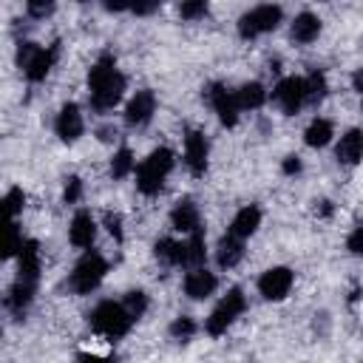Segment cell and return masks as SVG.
Wrapping results in <instances>:
<instances>
[{
    "mask_svg": "<svg viewBox=\"0 0 363 363\" xmlns=\"http://www.w3.org/2000/svg\"><path fill=\"white\" fill-rule=\"evenodd\" d=\"M88 94H91V108L105 113L116 108V102L125 94V77L116 68V60L111 54H102L91 71H88Z\"/></svg>",
    "mask_w": 363,
    "mask_h": 363,
    "instance_id": "cell-1",
    "label": "cell"
},
{
    "mask_svg": "<svg viewBox=\"0 0 363 363\" xmlns=\"http://www.w3.org/2000/svg\"><path fill=\"white\" fill-rule=\"evenodd\" d=\"M88 323L96 335L108 337V340H116V337H125L133 326V315L125 309L122 301H102L91 309L88 315Z\"/></svg>",
    "mask_w": 363,
    "mask_h": 363,
    "instance_id": "cell-2",
    "label": "cell"
},
{
    "mask_svg": "<svg viewBox=\"0 0 363 363\" xmlns=\"http://www.w3.org/2000/svg\"><path fill=\"white\" fill-rule=\"evenodd\" d=\"M176 156L170 147H156L139 167H136V187L142 196H156L164 187L167 173L173 170Z\"/></svg>",
    "mask_w": 363,
    "mask_h": 363,
    "instance_id": "cell-3",
    "label": "cell"
},
{
    "mask_svg": "<svg viewBox=\"0 0 363 363\" xmlns=\"http://www.w3.org/2000/svg\"><path fill=\"white\" fill-rule=\"evenodd\" d=\"M105 272H108V261H105L99 252L88 250V252L77 261V267H74V272H71V278H68V286H71V292H77V295H91V292L102 284Z\"/></svg>",
    "mask_w": 363,
    "mask_h": 363,
    "instance_id": "cell-4",
    "label": "cell"
},
{
    "mask_svg": "<svg viewBox=\"0 0 363 363\" xmlns=\"http://www.w3.org/2000/svg\"><path fill=\"white\" fill-rule=\"evenodd\" d=\"M244 309H247V298H244V292H241L238 286H233V289L218 301V306L210 312V318L204 320V332L213 335V337L224 335V332L241 318Z\"/></svg>",
    "mask_w": 363,
    "mask_h": 363,
    "instance_id": "cell-5",
    "label": "cell"
},
{
    "mask_svg": "<svg viewBox=\"0 0 363 363\" xmlns=\"http://www.w3.org/2000/svg\"><path fill=\"white\" fill-rule=\"evenodd\" d=\"M281 17H284L281 6H272V3L255 6L252 11L241 14V20H238V34H241V40H255V37H261V34H267V31H275V28L281 26Z\"/></svg>",
    "mask_w": 363,
    "mask_h": 363,
    "instance_id": "cell-6",
    "label": "cell"
},
{
    "mask_svg": "<svg viewBox=\"0 0 363 363\" xmlns=\"http://www.w3.org/2000/svg\"><path fill=\"white\" fill-rule=\"evenodd\" d=\"M204 99L213 105V111H216V116H218V122H221L224 128H235V125H238L241 105H238V99H235V91L224 88L221 82H210V85L204 88Z\"/></svg>",
    "mask_w": 363,
    "mask_h": 363,
    "instance_id": "cell-7",
    "label": "cell"
},
{
    "mask_svg": "<svg viewBox=\"0 0 363 363\" xmlns=\"http://www.w3.org/2000/svg\"><path fill=\"white\" fill-rule=\"evenodd\" d=\"M272 102L281 105V111L286 116L298 113L306 102V88H303V79L301 77H284L275 88H272Z\"/></svg>",
    "mask_w": 363,
    "mask_h": 363,
    "instance_id": "cell-8",
    "label": "cell"
},
{
    "mask_svg": "<svg viewBox=\"0 0 363 363\" xmlns=\"http://www.w3.org/2000/svg\"><path fill=\"white\" fill-rule=\"evenodd\" d=\"M292 281H295V275L289 267H269L258 278V292L264 301H284L292 289Z\"/></svg>",
    "mask_w": 363,
    "mask_h": 363,
    "instance_id": "cell-9",
    "label": "cell"
},
{
    "mask_svg": "<svg viewBox=\"0 0 363 363\" xmlns=\"http://www.w3.org/2000/svg\"><path fill=\"white\" fill-rule=\"evenodd\" d=\"M153 113H156V96H153V91H147V88L136 91V94L130 96V102L125 105V122H128L130 128H145V125L153 119Z\"/></svg>",
    "mask_w": 363,
    "mask_h": 363,
    "instance_id": "cell-10",
    "label": "cell"
},
{
    "mask_svg": "<svg viewBox=\"0 0 363 363\" xmlns=\"http://www.w3.org/2000/svg\"><path fill=\"white\" fill-rule=\"evenodd\" d=\"M57 57H60V40H54L48 48H37V51L31 54V60L23 65L26 79H28V82H43V79L48 77V71L54 68Z\"/></svg>",
    "mask_w": 363,
    "mask_h": 363,
    "instance_id": "cell-11",
    "label": "cell"
},
{
    "mask_svg": "<svg viewBox=\"0 0 363 363\" xmlns=\"http://www.w3.org/2000/svg\"><path fill=\"white\" fill-rule=\"evenodd\" d=\"M54 130H57V136H60L65 145H71V142H77V139L82 136L85 122H82V113H79V105H77V102H68V105L60 108L57 122H54Z\"/></svg>",
    "mask_w": 363,
    "mask_h": 363,
    "instance_id": "cell-12",
    "label": "cell"
},
{
    "mask_svg": "<svg viewBox=\"0 0 363 363\" xmlns=\"http://www.w3.org/2000/svg\"><path fill=\"white\" fill-rule=\"evenodd\" d=\"M207 153H210V147H207L204 133L201 130H187V136H184V164L193 176H204Z\"/></svg>",
    "mask_w": 363,
    "mask_h": 363,
    "instance_id": "cell-13",
    "label": "cell"
},
{
    "mask_svg": "<svg viewBox=\"0 0 363 363\" xmlns=\"http://www.w3.org/2000/svg\"><path fill=\"white\" fill-rule=\"evenodd\" d=\"M34 292H37V281H28V278H20L17 275V281L11 284V289H9V295H6V309L14 315V318H23L26 315V309L31 306V301H34Z\"/></svg>",
    "mask_w": 363,
    "mask_h": 363,
    "instance_id": "cell-14",
    "label": "cell"
},
{
    "mask_svg": "<svg viewBox=\"0 0 363 363\" xmlns=\"http://www.w3.org/2000/svg\"><path fill=\"white\" fill-rule=\"evenodd\" d=\"M218 286V278L213 272H207L204 267H193L187 275H184V295L193 298V301H204L216 292Z\"/></svg>",
    "mask_w": 363,
    "mask_h": 363,
    "instance_id": "cell-15",
    "label": "cell"
},
{
    "mask_svg": "<svg viewBox=\"0 0 363 363\" xmlns=\"http://www.w3.org/2000/svg\"><path fill=\"white\" fill-rule=\"evenodd\" d=\"M68 238L77 250H88L96 238V221L88 210H79L74 218H71V227H68Z\"/></svg>",
    "mask_w": 363,
    "mask_h": 363,
    "instance_id": "cell-16",
    "label": "cell"
},
{
    "mask_svg": "<svg viewBox=\"0 0 363 363\" xmlns=\"http://www.w3.org/2000/svg\"><path fill=\"white\" fill-rule=\"evenodd\" d=\"M335 159H337L340 164H346V167H354V164L363 159V130H357V128L346 130V133L340 136L337 147H335Z\"/></svg>",
    "mask_w": 363,
    "mask_h": 363,
    "instance_id": "cell-17",
    "label": "cell"
},
{
    "mask_svg": "<svg viewBox=\"0 0 363 363\" xmlns=\"http://www.w3.org/2000/svg\"><path fill=\"white\" fill-rule=\"evenodd\" d=\"M170 224H173V230L187 233V235L201 227V216H199V207L193 204V199H179L176 201V207L170 210Z\"/></svg>",
    "mask_w": 363,
    "mask_h": 363,
    "instance_id": "cell-18",
    "label": "cell"
},
{
    "mask_svg": "<svg viewBox=\"0 0 363 363\" xmlns=\"http://www.w3.org/2000/svg\"><path fill=\"white\" fill-rule=\"evenodd\" d=\"M241 258H244V238H238L227 230V235H221V241L216 247V261L221 269H233Z\"/></svg>",
    "mask_w": 363,
    "mask_h": 363,
    "instance_id": "cell-19",
    "label": "cell"
},
{
    "mask_svg": "<svg viewBox=\"0 0 363 363\" xmlns=\"http://www.w3.org/2000/svg\"><path fill=\"white\" fill-rule=\"evenodd\" d=\"M289 34H292V40H295V43L309 45V43H312V40H318V34H320V20H318L312 11H301V14L292 20Z\"/></svg>",
    "mask_w": 363,
    "mask_h": 363,
    "instance_id": "cell-20",
    "label": "cell"
},
{
    "mask_svg": "<svg viewBox=\"0 0 363 363\" xmlns=\"http://www.w3.org/2000/svg\"><path fill=\"white\" fill-rule=\"evenodd\" d=\"M261 227V210L255 204H247L235 213V218L230 221V233L238 235V238H250L255 230Z\"/></svg>",
    "mask_w": 363,
    "mask_h": 363,
    "instance_id": "cell-21",
    "label": "cell"
},
{
    "mask_svg": "<svg viewBox=\"0 0 363 363\" xmlns=\"http://www.w3.org/2000/svg\"><path fill=\"white\" fill-rule=\"evenodd\" d=\"M17 261H20V278H28V281L40 278V244L34 238L23 241V247L17 252Z\"/></svg>",
    "mask_w": 363,
    "mask_h": 363,
    "instance_id": "cell-22",
    "label": "cell"
},
{
    "mask_svg": "<svg viewBox=\"0 0 363 363\" xmlns=\"http://www.w3.org/2000/svg\"><path fill=\"white\" fill-rule=\"evenodd\" d=\"M153 255L164 267H184V241L176 238H159L153 244Z\"/></svg>",
    "mask_w": 363,
    "mask_h": 363,
    "instance_id": "cell-23",
    "label": "cell"
},
{
    "mask_svg": "<svg viewBox=\"0 0 363 363\" xmlns=\"http://www.w3.org/2000/svg\"><path fill=\"white\" fill-rule=\"evenodd\" d=\"M204 250H207V247H204V230L199 227V230H193V233L187 235V241H184V267H187V269L204 267V258H207Z\"/></svg>",
    "mask_w": 363,
    "mask_h": 363,
    "instance_id": "cell-24",
    "label": "cell"
},
{
    "mask_svg": "<svg viewBox=\"0 0 363 363\" xmlns=\"http://www.w3.org/2000/svg\"><path fill=\"white\" fill-rule=\"evenodd\" d=\"M235 99L241 105V111H258L264 102H267V91L261 82H244L238 91H235Z\"/></svg>",
    "mask_w": 363,
    "mask_h": 363,
    "instance_id": "cell-25",
    "label": "cell"
},
{
    "mask_svg": "<svg viewBox=\"0 0 363 363\" xmlns=\"http://www.w3.org/2000/svg\"><path fill=\"white\" fill-rule=\"evenodd\" d=\"M303 142L309 147H326L332 142V122L329 119H312L309 128L303 130Z\"/></svg>",
    "mask_w": 363,
    "mask_h": 363,
    "instance_id": "cell-26",
    "label": "cell"
},
{
    "mask_svg": "<svg viewBox=\"0 0 363 363\" xmlns=\"http://www.w3.org/2000/svg\"><path fill=\"white\" fill-rule=\"evenodd\" d=\"M303 88H306V102L318 105V102L326 96V91H329L326 74H323V71H312L309 77H303Z\"/></svg>",
    "mask_w": 363,
    "mask_h": 363,
    "instance_id": "cell-27",
    "label": "cell"
},
{
    "mask_svg": "<svg viewBox=\"0 0 363 363\" xmlns=\"http://www.w3.org/2000/svg\"><path fill=\"white\" fill-rule=\"evenodd\" d=\"M133 167H136V162H133L130 147H119V150L113 153V159H111V176H113V179H125V176L133 173Z\"/></svg>",
    "mask_w": 363,
    "mask_h": 363,
    "instance_id": "cell-28",
    "label": "cell"
},
{
    "mask_svg": "<svg viewBox=\"0 0 363 363\" xmlns=\"http://www.w3.org/2000/svg\"><path fill=\"white\" fill-rule=\"evenodd\" d=\"M196 320L193 318H187V315H179L173 323H170V337L173 340H179V343H187L193 335H196Z\"/></svg>",
    "mask_w": 363,
    "mask_h": 363,
    "instance_id": "cell-29",
    "label": "cell"
},
{
    "mask_svg": "<svg viewBox=\"0 0 363 363\" xmlns=\"http://www.w3.org/2000/svg\"><path fill=\"white\" fill-rule=\"evenodd\" d=\"M122 303H125V309L133 315V320H139V318L147 312V295H145L142 289H130V292H125Z\"/></svg>",
    "mask_w": 363,
    "mask_h": 363,
    "instance_id": "cell-30",
    "label": "cell"
},
{
    "mask_svg": "<svg viewBox=\"0 0 363 363\" xmlns=\"http://www.w3.org/2000/svg\"><path fill=\"white\" fill-rule=\"evenodd\" d=\"M210 9V0H182L179 6V17L182 20H201Z\"/></svg>",
    "mask_w": 363,
    "mask_h": 363,
    "instance_id": "cell-31",
    "label": "cell"
},
{
    "mask_svg": "<svg viewBox=\"0 0 363 363\" xmlns=\"http://www.w3.org/2000/svg\"><path fill=\"white\" fill-rule=\"evenodd\" d=\"M23 235H20V227H17V218H11V224H9V238H6V250H3V258H11V255H17L20 252V247H23Z\"/></svg>",
    "mask_w": 363,
    "mask_h": 363,
    "instance_id": "cell-32",
    "label": "cell"
},
{
    "mask_svg": "<svg viewBox=\"0 0 363 363\" xmlns=\"http://www.w3.org/2000/svg\"><path fill=\"white\" fill-rule=\"evenodd\" d=\"M82 199V179L79 176H68L65 187H62V201L65 204H77Z\"/></svg>",
    "mask_w": 363,
    "mask_h": 363,
    "instance_id": "cell-33",
    "label": "cell"
},
{
    "mask_svg": "<svg viewBox=\"0 0 363 363\" xmlns=\"http://www.w3.org/2000/svg\"><path fill=\"white\" fill-rule=\"evenodd\" d=\"M26 11L34 17V20H43L54 11V0H26Z\"/></svg>",
    "mask_w": 363,
    "mask_h": 363,
    "instance_id": "cell-34",
    "label": "cell"
},
{
    "mask_svg": "<svg viewBox=\"0 0 363 363\" xmlns=\"http://www.w3.org/2000/svg\"><path fill=\"white\" fill-rule=\"evenodd\" d=\"M6 204H9V216H11V218H17V216H20V210H23V204H26L23 190H20V187H11V190L6 193Z\"/></svg>",
    "mask_w": 363,
    "mask_h": 363,
    "instance_id": "cell-35",
    "label": "cell"
},
{
    "mask_svg": "<svg viewBox=\"0 0 363 363\" xmlns=\"http://www.w3.org/2000/svg\"><path fill=\"white\" fill-rule=\"evenodd\" d=\"M102 224H105V230H108L116 241L125 238V233H122V216H119V213H105V216H102Z\"/></svg>",
    "mask_w": 363,
    "mask_h": 363,
    "instance_id": "cell-36",
    "label": "cell"
},
{
    "mask_svg": "<svg viewBox=\"0 0 363 363\" xmlns=\"http://www.w3.org/2000/svg\"><path fill=\"white\" fill-rule=\"evenodd\" d=\"M346 250H349L352 255H363V227H354V230L349 233V238H346Z\"/></svg>",
    "mask_w": 363,
    "mask_h": 363,
    "instance_id": "cell-37",
    "label": "cell"
},
{
    "mask_svg": "<svg viewBox=\"0 0 363 363\" xmlns=\"http://www.w3.org/2000/svg\"><path fill=\"white\" fill-rule=\"evenodd\" d=\"M159 3L162 0H130V11L139 14V17H147V14H153L159 9Z\"/></svg>",
    "mask_w": 363,
    "mask_h": 363,
    "instance_id": "cell-38",
    "label": "cell"
},
{
    "mask_svg": "<svg viewBox=\"0 0 363 363\" xmlns=\"http://www.w3.org/2000/svg\"><path fill=\"white\" fill-rule=\"evenodd\" d=\"M37 48H40L37 43H20V45H17V65L23 68V65L31 60V54H34Z\"/></svg>",
    "mask_w": 363,
    "mask_h": 363,
    "instance_id": "cell-39",
    "label": "cell"
},
{
    "mask_svg": "<svg viewBox=\"0 0 363 363\" xmlns=\"http://www.w3.org/2000/svg\"><path fill=\"white\" fill-rule=\"evenodd\" d=\"M281 170H284V176H298L301 173V159L298 156H286L281 162Z\"/></svg>",
    "mask_w": 363,
    "mask_h": 363,
    "instance_id": "cell-40",
    "label": "cell"
},
{
    "mask_svg": "<svg viewBox=\"0 0 363 363\" xmlns=\"http://www.w3.org/2000/svg\"><path fill=\"white\" fill-rule=\"evenodd\" d=\"M332 210H335V207H332V201H326V199H323V201H315V216L329 218V216H332Z\"/></svg>",
    "mask_w": 363,
    "mask_h": 363,
    "instance_id": "cell-41",
    "label": "cell"
},
{
    "mask_svg": "<svg viewBox=\"0 0 363 363\" xmlns=\"http://www.w3.org/2000/svg\"><path fill=\"white\" fill-rule=\"evenodd\" d=\"M102 6L108 11H125V9H130V0H102Z\"/></svg>",
    "mask_w": 363,
    "mask_h": 363,
    "instance_id": "cell-42",
    "label": "cell"
},
{
    "mask_svg": "<svg viewBox=\"0 0 363 363\" xmlns=\"http://www.w3.org/2000/svg\"><path fill=\"white\" fill-rule=\"evenodd\" d=\"M352 85H354V91L363 96V65L354 71V77H352Z\"/></svg>",
    "mask_w": 363,
    "mask_h": 363,
    "instance_id": "cell-43",
    "label": "cell"
},
{
    "mask_svg": "<svg viewBox=\"0 0 363 363\" xmlns=\"http://www.w3.org/2000/svg\"><path fill=\"white\" fill-rule=\"evenodd\" d=\"M96 133H99V139H102V142H111V139L116 136V128H111V125H105V128H99Z\"/></svg>",
    "mask_w": 363,
    "mask_h": 363,
    "instance_id": "cell-44",
    "label": "cell"
},
{
    "mask_svg": "<svg viewBox=\"0 0 363 363\" xmlns=\"http://www.w3.org/2000/svg\"><path fill=\"white\" fill-rule=\"evenodd\" d=\"M77 3H88V0H77Z\"/></svg>",
    "mask_w": 363,
    "mask_h": 363,
    "instance_id": "cell-45",
    "label": "cell"
}]
</instances>
